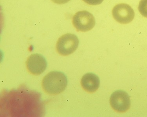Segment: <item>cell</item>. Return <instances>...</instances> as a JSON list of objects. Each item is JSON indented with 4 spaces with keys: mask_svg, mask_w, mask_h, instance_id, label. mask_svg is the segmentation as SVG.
I'll use <instances>...</instances> for the list:
<instances>
[{
    "mask_svg": "<svg viewBox=\"0 0 147 117\" xmlns=\"http://www.w3.org/2000/svg\"><path fill=\"white\" fill-rule=\"evenodd\" d=\"M138 9L142 15L147 18V0H141L140 1Z\"/></svg>",
    "mask_w": 147,
    "mask_h": 117,
    "instance_id": "cell-8",
    "label": "cell"
},
{
    "mask_svg": "<svg viewBox=\"0 0 147 117\" xmlns=\"http://www.w3.org/2000/svg\"><path fill=\"white\" fill-rule=\"evenodd\" d=\"M109 101L111 108L116 112H125L130 108L129 96L127 92L122 90H118L114 92L110 97Z\"/></svg>",
    "mask_w": 147,
    "mask_h": 117,
    "instance_id": "cell-4",
    "label": "cell"
},
{
    "mask_svg": "<svg viewBox=\"0 0 147 117\" xmlns=\"http://www.w3.org/2000/svg\"><path fill=\"white\" fill-rule=\"evenodd\" d=\"M67 79L64 73L53 71L47 74L43 78L41 85L44 92L50 95L60 94L65 90L67 85Z\"/></svg>",
    "mask_w": 147,
    "mask_h": 117,
    "instance_id": "cell-1",
    "label": "cell"
},
{
    "mask_svg": "<svg viewBox=\"0 0 147 117\" xmlns=\"http://www.w3.org/2000/svg\"><path fill=\"white\" fill-rule=\"evenodd\" d=\"M79 40L76 35L67 33L61 36L56 45L57 51L61 56H67L74 53L78 48Z\"/></svg>",
    "mask_w": 147,
    "mask_h": 117,
    "instance_id": "cell-2",
    "label": "cell"
},
{
    "mask_svg": "<svg viewBox=\"0 0 147 117\" xmlns=\"http://www.w3.org/2000/svg\"><path fill=\"white\" fill-rule=\"evenodd\" d=\"M29 73L34 75H39L43 73L47 67L45 58L40 54H32L28 57L26 62Z\"/></svg>",
    "mask_w": 147,
    "mask_h": 117,
    "instance_id": "cell-6",
    "label": "cell"
},
{
    "mask_svg": "<svg viewBox=\"0 0 147 117\" xmlns=\"http://www.w3.org/2000/svg\"><path fill=\"white\" fill-rule=\"evenodd\" d=\"M70 0H51V1L58 5H63L68 3Z\"/></svg>",
    "mask_w": 147,
    "mask_h": 117,
    "instance_id": "cell-10",
    "label": "cell"
},
{
    "mask_svg": "<svg viewBox=\"0 0 147 117\" xmlns=\"http://www.w3.org/2000/svg\"><path fill=\"white\" fill-rule=\"evenodd\" d=\"M72 24L77 31L86 32L95 26V17L87 11H79L73 17Z\"/></svg>",
    "mask_w": 147,
    "mask_h": 117,
    "instance_id": "cell-3",
    "label": "cell"
},
{
    "mask_svg": "<svg viewBox=\"0 0 147 117\" xmlns=\"http://www.w3.org/2000/svg\"><path fill=\"white\" fill-rule=\"evenodd\" d=\"M113 17L118 23L122 24H128L135 17V12L129 5L121 3L114 6L112 11Z\"/></svg>",
    "mask_w": 147,
    "mask_h": 117,
    "instance_id": "cell-5",
    "label": "cell"
},
{
    "mask_svg": "<svg viewBox=\"0 0 147 117\" xmlns=\"http://www.w3.org/2000/svg\"><path fill=\"white\" fill-rule=\"evenodd\" d=\"M85 3L90 5H98L101 4L104 0H82Z\"/></svg>",
    "mask_w": 147,
    "mask_h": 117,
    "instance_id": "cell-9",
    "label": "cell"
},
{
    "mask_svg": "<svg viewBox=\"0 0 147 117\" xmlns=\"http://www.w3.org/2000/svg\"><path fill=\"white\" fill-rule=\"evenodd\" d=\"M82 88L89 93L96 92L100 86V80L97 75L93 73H86L82 78L80 82Z\"/></svg>",
    "mask_w": 147,
    "mask_h": 117,
    "instance_id": "cell-7",
    "label": "cell"
}]
</instances>
